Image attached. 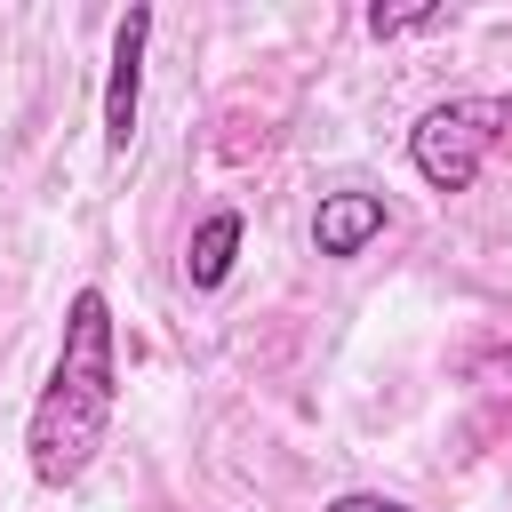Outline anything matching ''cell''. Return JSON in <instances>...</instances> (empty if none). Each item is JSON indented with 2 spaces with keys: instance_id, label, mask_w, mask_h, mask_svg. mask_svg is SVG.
Masks as SVG:
<instances>
[{
  "instance_id": "obj_5",
  "label": "cell",
  "mask_w": 512,
  "mask_h": 512,
  "mask_svg": "<svg viewBox=\"0 0 512 512\" xmlns=\"http://www.w3.org/2000/svg\"><path fill=\"white\" fill-rule=\"evenodd\" d=\"M232 256H240V208H216V216H200V232L184 248V280L192 288H224Z\"/></svg>"
},
{
  "instance_id": "obj_7",
  "label": "cell",
  "mask_w": 512,
  "mask_h": 512,
  "mask_svg": "<svg viewBox=\"0 0 512 512\" xmlns=\"http://www.w3.org/2000/svg\"><path fill=\"white\" fill-rule=\"evenodd\" d=\"M328 512H416V504H400V496H368V488H360V496H336Z\"/></svg>"
},
{
  "instance_id": "obj_2",
  "label": "cell",
  "mask_w": 512,
  "mask_h": 512,
  "mask_svg": "<svg viewBox=\"0 0 512 512\" xmlns=\"http://www.w3.org/2000/svg\"><path fill=\"white\" fill-rule=\"evenodd\" d=\"M504 136H512V96H448L408 128V168L432 192H472V176Z\"/></svg>"
},
{
  "instance_id": "obj_6",
  "label": "cell",
  "mask_w": 512,
  "mask_h": 512,
  "mask_svg": "<svg viewBox=\"0 0 512 512\" xmlns=\"http://www.w3.org/2000/svg\"><path fill=\"white\" fill-rule=\"evenodd\" d=\"M440 24H448V8H440V0H424V8H384V0H376V8H368V32H376V40H400V32H440Z\"/></svg>"
},
{
  "instance_id": "obj_3",
  "label": "cell",
  "mask_w": 512,
  "mask_h": 512,
  "mask_svg": "<svg viewBox=\"0 0 512 512\" xmlns=\"http://www.w3.org/2000/svg\"><path fill=\"white\" fill-rule=\"evenodd\" d=\"M144 48H152V8L136 0L112 24V72H104V152L120 160L136 144V104H144Z\"/></svg>"
},
{
  "instance_id": "obj_1",
  "label": "cell",
  "mask_w": 512,
  "mask_h": 512,
  "mask_svg": "<svg viewBox=\"0 0 512 512\" xmlns=\"http://www.w3.org/2000/svg\"><path fill=\"white\" fill-rule=\"evenodd\" d=\"M112 400H120V360H112V304L104 288H80L72 312H64V344H56V368L32 400V424H24V464L40 488H72L104 432H112Z\"/></svg>"
},
{
  "instance_id": "obj_4",
  "label": "cell",
  "mask_w": 512,
  "mask_h": 512,
  "mask_svg": "<svg viewBox=\"0 0 512 512\" xmlns=\"http://www.w3.org/2000/svg\"><path fill=\"white\" fill-rule=\"evenodd\" d=\"M384 232V192H360V184H344V192H320V216H312V248L320 256H360L368 240Z\"/></svg>"
}]
</instances>
